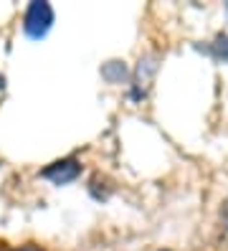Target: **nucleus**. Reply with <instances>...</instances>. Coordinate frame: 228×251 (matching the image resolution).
Segmentation results:
<instances>
[{"label":"nucleus","mask_w":228,"mask_h":251,"mask_svg":"<svg viewBox=\"0 0 228 251\" xmlns=\"http://www.w3.org/2000/svg\"><path fill=\"white\" fill-rule=\"evenodd\" d=\"M53 25V8L46 3V0H33L28 8H25V16H23V31L30 38H46V33L51 31Z\"/></svg>","instance_id":"obj_1"},{"label":"nucleus","mask_w":228,"mask_h":251,"mask_svg":"<svg viewBox=\"0 0 228 251\" xmlns=\"http://www.w3.org/2000/svg\"><path fill=\"white\" fill-rule=\"evenodd\" d=\"M79 173H81L79 162H76L74 157H69V160H58V162H53V165H49L41 175H43L46 180L56 183V185H66V183L79 178Z\"/></svg>","instance_id":"obj_2"},{"label":"nucleus","mask_w":228,"mask_h":251,"mask_svg":"<svg viewBox=\"0 0 228 251\" xmlns=\"http://www.w3.org/2000/svg\"><path fill=\"white\" fill-rule=\"evenodd\" d=\"M101 74H104V79H106V81L117 84V81H122V79L127 76V66L122 64V61H109V64L101 69Z\"/></svg>","instance_id":"obj_3"},{"label":"nucleus","mask_w":228,"mask_h":251,"mask_svg":"<svg viewBox=\"0 0 228 251\" xmlns=\"http://www.w3.org/2000/svg\"><path fill=\"white\" fill-rule=\"evenodd\" d=\"M213 53L221 61H228V36H218L216 43H213Z\"/></svg>","instance_id":"obj_4"},{"label":"nucleus","mask_w":228,"mask_h":251,"mask_svg":"<svg viewBox=\"0 0 228 251\" xmlns=\"http://www.w3.org/2000/svg\"><path fill=\"white\" fill-rule=\"evenodd\" d=\"M221 221H223V226L228 228V198L223 201V208H221Z\"/></svg>","instance_id":"obj_5"},{"label":"nucleus","mask_w":228,"mask_h":251,"mask_svg":"<svg viewBox=\"0 0 228 251\" xmlns=\"http://www.w3.org/2000/svg\"><path fill=\"white\" fill-rule=\"evenodd\" d=\"M13 251H41L38 246H21V249H13Z\"/></svg>","instance_id":"obj_6"},{"label":"nucleus","mask_w":228,"mask_h":251,"mask_svg":"<svg viewBox=\"0 0 228 251\" xmlns=\"http://www.w3.org/2000/svg\"><path fill=\"white\" fill-rule=\"evenodd\" d=\"M3 86H5V79H3V74H0V89H3Z\"/></svg>","instance_id":"obj_7"}]
</instances>
